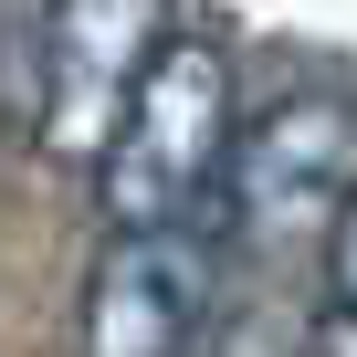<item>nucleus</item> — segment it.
<instances>
[{
  "label": "nucleus",
  "mask_w": 357,
  "mask_h": 357,
  "mask_svg": "<svg viewBox=\"0 0 357 357\" xmlns=\"http://www.w3.org/2000/svg\"><path fill=\"white\" fill-rule=\"evenodd\" d=\"M231 53L211 32H168L95 158V211L105 231H137V221H178L221 190L231 168Z\"/></svg>",
  "instance_id": "f257e3e1"
},
{
  "label": "nucleus",
  "mask_w": 357,
  "mask_h": 357,
  "mask_svg": "<svg viewBox=\"0 0 357 357\" xmlns=\"http://www.w3.org/2000/svg\"><path fill=\"white\" fill-rule=\"evenodd\" d=\"M357 105L347 95H284L263 105L242 137H231V168H221V200H231V231L284 252V242H326V221L347 211L357 190Z\"/></svg>",
  "instance_id": "7ed1b4c3"
},
{
  "label": "nucleus",
  "mask_w": 357,
  "mask_h": 357,
  "mask_svg": "<svg viewBox=\"0 0 357 357\" xmlns=\"http://www.w3.org/2000/svg\"><path fill=\"white\" fill-rule=\"evenodd\" d=\"M158 43H168V0H53L43 11V95H32L43 147L95 168Z\"/></svg>",
  "instance_id": "20e7f679"
},
{
  "label": "nucleus",
  "mask_w": 357,
  "mask_h": 357,
  "mask_svg": "<svg viewBox=\"0 0 357 357\" xmlns=\"http://www.w3.org/2000/svg\"><path fill=\"white\" fill-rule=\"evenodd\" d=\"M326 305H357V190H347V211L326 221Z\"/></svg>",
  "instance_id": "39448f33"
},
{
  "label": "nucleus",
  "mask_w": 357,
  "mask_h": 357,
  "mask_svg": "<svg viewBox=\"0 0 357 357\" xmlns=\"http://www.w3.org/2000/svg\"><path fill=\"white\" fill-rule=\"evenodd\" d=\"M231 252H242V231H231V200L221 190L200 211H178V221L105 231V252L84 273L74 347L84 357H190L200 326H211V305H221Z\"/></svg>",
  "instance_id": "f03ea898"
},
{
  "label": "nucleus",
  "mask_w": 357,
  "mask_h": 357,
  "mask_svg": "<svg viewBox=\"0 0 357 357\" xmlns=\"http://www.w3.org/2000/svg\"><path fill=\"white\" fill-rule=\"evenodd\" d=\"M305 357H357V305H336V315L315 326V347H305Z\"/></svg>",
  "instance_id": "423d86ee"
}]
</instances>
